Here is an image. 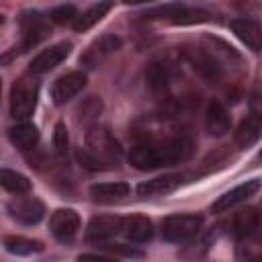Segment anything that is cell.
<instances>
[{
    "mask_svg": "<svg viewBox=\"0 0 262 262\" xmlns=\"http://www.w3.org/2000/svg\"><path fill=\"white\" fill-rule=\"evenodd\" d=\"M147 18H160L168 20L172 25H196V23H207L211 20V12L199 6H188V4H164L156 6L145 12Z\"/></svg>",
    "mask_w": 262,
    "mask_h": 262,
    "instance_id": "cell-5",
    "label": "cell"
},
{
    "mask_svg": "<svg viewBox=\"0 0 262 262\" xmlns=\"http://www.w3.org/2000/svg\"><path fill=\"white\" fill-rule=\"evenodd\" d=\"M2 246L6 252H10L14 256H29V254H37L43 250V244L39 239H31V237H23V235H6L2 239Z\"/></svg>",
    "mask_w": 262,
    "mask_h": 262,
    "instance_id": "cell-25",
    "label": "cell"
},
{
    "mask_svg": "<svg viewBox=\"0 0 262 262\" xmlns=\"http://www.w3.org/2000/svg\"><path fill=\"white\" fill-rule=\"evenodd\" d=\"M104 248H108V250H113V252H121V254L131 256V258H141V256H143V252L135 250L133 246H131V248H125V246H121V244H111V246H104Z\"/></svg>",
    "mask_w": 262,
    "mask_h": 262,
    "instance_id": "cell-30",
    "label": "cell"
},
{
    "mask_svg": "<svg viewBox=\"0 0 262 262\" xmlns=\"http://www.w3.org/2000/svg\"><path fill=\"white\" fill-rule=\"evenodd\" d=\"M205 127L215 137H221V135H225L231 129L229 111L219 100H211L207 104V111H205Z\"/></svg>",
    "mask_w": 262,
    "mask_h": 262,
    "instance_id": "cell-18",
    "label": "cell"
},
{
    "mask_svg": "<svg viewBox=\"0 0 262 262\" xmlns=\"http://www.w3.org/2000/svg\"><path fill=\"white\" fill-rule=\"evenodd\" d=\"M203 227V215L199 213H176L162 221V237L172 244H188Z\"/></svg>",
    "mask_w": 262,
    "mask_h": 262,
    "instance_id": "cell-4",
    "label": "cell"
},
{
    "mask_svg": "<svg viewBox=\"0 0 262 262\" xmlns=\"http://www.w3.org/2000/svg\"><path fill=\"white\" fill-rule=\"evenodd\" d=\"M235 258L237 262H262V246H260V235H248L237 242L235 248Z\"/></svg>",
    "mask_w": 262,
    "mask_h": 262,
    "instance_id": "cell-26",
    "label": "cell"
},
{
    "mask_svg": "<svg viewBox=\"0 0 262 262\" xmlns=\"http://www.w3.org/2000/svg\"><path fill=\"white\" fill-rule=\"evenodd\" d=\"M78 262H119V260L108 258V256H100V254H80Z\"/></svg>",
    "mask_w": 262,
    "mask_h": 262,
    "instance_id": "cell-31",
    "label": "cell"
},
{
    "mask_svg": "<svg viewBox=\"0 0 262 262\" xmlns=\"http://www.w3.org/2000/svg\"><path fill=\"white\" fill-rule=\"evenodd\" d=\"M258 229H260V213H258L256 207H246V209L233 213V217H231V233L237 239L254 235V233H258Z\"/></svg>",
    "mask_w": 262,
    "mask_h": 262,
    "instance_id": "cell-19",
    "label": "cell"
},
{
    "mask_svg": "<svg viewBox=\"0 0 262 262\" xmlns=\"http://www.w3.org/2000/svg\"><path fill=\"white\" fill-rule=\"evenodd\" d=\"M70 51H72V43L70 41H59V43H55V45L39 51L31 59V63H29L31 76H41V74L51 72L53 68H57L70 55Z\"/></svg>",
    "mask_w": 262,
    "mask_h": 262,
    "instance_id": "cell-7",
    "label": "cell"
},
{
    "mask_svg": "<svg viewBox=\"0 0 262 262\" xmlns=\"http://www.w3.org/2000/svg\"><path fill=\"white\" fill-rule=\"evenodd\" d=\"M51 33V20L39 10H27L20 16V51L31 49Z\"/></svg>",
    "mask_w": 262,
    "mask_h": 262,
    "instance_id": "cell-6",
    "label": "cell"
},
{
    "mask_svg": "<svg viewBox=\"0 0 262 262\" xmlns=\"http://www.w3.org/2000/svg\"><path fill=\"white\" fill-rule=\"evenodd\" d=\"M123 156L121 143L102 125H90L84 133V147L78 149V160L88 170H113Z\"/></svg>",
    "mask_w": 262,
    "mask_h": 262,
    "instance_id": "cell-2",
    "label": "cell"
},
{
    "mask_svg": "<svg viewBox=\"0 0 262 262\" xmlns=\"http://www.w3.org/2000/svg\"><path fill=\"white\" fill-rule=\"evenodd\" d=\"M2 23H4V16H2V14H0V25H2Z\"/></svg>",
    "mask_w": 262,
    "mask_h": 262,
    "instance_id": "cell-32",
    "label": "cell"
},
{
    "mask_svg": "<svg viewBox=\"0 0 262 262\" xmlns=\"http://www.w3.org/2000/svg\"><path fill=\"white\" fill-rule=\"evenodd\" d=\"M86 86V74L84 72H68L63 76H59L53 86H51V100L53 104L61 106L66 102H70L74 96H78Z\"/></svg>",
    "mask_w": 262,
    "mask_h": 262,
    "instance_id": "cell-8",
    "label": "cell"
},
{
    "mask_svg": "<svg viewBox=\"0 0 262 262\" xmlns=\"http://www.w3.org/2000/svg\"><path fill=\"white\" fill-rule=\"evenodd\" d=\"M39 100V84L33 76H20L10 88V115L18 121L29 119Z\"/></svg>",
    "mask_w": 262,
    "mask_h": 262,
    "instance_id": "cell-3",
    "label": "cell"
},
{
    "mask_svg": "<svg viewBox=\"0 0 262 262\" xmlns=\"http://www.w3.org/2000/svg\"><path fill=\"white\" fill-rule=\"evenodd\" d=\"M258 190H260V180H258V178H252V180H248V182H244V184H239V186H235V188L223 192V194L211 205V211H213V213H225V211H229V209H233V207L246 203V201H248L250 196H254Z\"/></svg>",
    "mask_w": 262,
    "mask_h": 262,
    "instance_id": "cell-12",
    "label": "cell"
},
{
    "mask_svg": "<svg viewBox=\"0 0 262 262\" xmlns=\"http://www.w3.org/2000/svg\"><path fill=\"white\" fill-rule=\"evenodd\" d=\"M68 145H70V137H68V129L63 123H57L53 129V147L59 156L68 154Z\"/></svg>",
    "mask_w": 262,
    "mask_h": 262,
    "instance_id": "cell-28",
    "label": "cell"
},
{
    "mask_svg": "<svg viewBox=\"0 0 262 262\" xmlns=\"http://www.w3.org/2000/svg\"><path fill=\"white\" fill-rule=\"evenodd\" d=\"M131 186L127 182H98L90 186V196L98 203H115L129 196Z\"/></svg>",
    "mask_w": 262,
    "mask_h": 262,
    "instance_id": "cell-21",
    "label": "cell"
},
{
    "mask_svg": "<svg viewBox=\"0 0 262 262\" xmlns=\"http://www.w3.org/2000/svg\"><path fill=\"white\" fill-rule=\"evenodd\" d=\"M186 178H190V174L184 172H172V174H164V176H156L151 180H143L137 186L139 196H160V194H168L174 192L178 186H182L186 182Z\"/></svg>",
    "mask_w": 262,
    "mask_h": 262,
    "instance_id": "cell-11",
    "label": "cell"
},
{
    "mask_svg": "<svg viewBox=\"0 0 262 262\" xmlns=\"http://www.w3.org/2000/svg\"><path fill=\"white\" fill-rule=\"evenodd\" d=\"M229 27L231 31L235 33V37L252 51H260L262 47V29H260V23L254 20V18H233L229 20Z\"/></svg>",
    "mask_w": 262,
    "mask_h": 262,
    "instance_id": "cell-16",
    "label": "cell"
},
{
    "mask_svg": "<svg viewBox=\"0 0 262 262\" xmlns=\"http://www.w3.org/2000/svg\"><path fill=\"white\" fill-rule=\"evenodd\" d=\"M8 139H10V143H12L16 149H20V151H31V149H35L37 143H39V129H37L33 123L23 121V123H16V125H12V127L8 129Z\"/></svg>",
    "mask_w": 262,
    "mask_h": 262,
    "instance_id": "cell-20",
    "label": "cell"
},
{
    "mask_svg": "<svg viewBox=\"0 0 262 262\" xmlns=\"http://www.w3.org/2000/svg\"><path fill=\"white\" fill-rule=\"evenodd\" d=\"M192 147H194V141L186 133L160 139V141L137 143L129 151V164L137 170H158V168L174 166V164L186 162L192 154Z\"/></svg>",
    "mask_w": 262,
    "mask_h": 262,
    "instance_id": "cell-1",
    "label": "cell"
},
{
    "mask_svg": "<svg viewBox=\"0 0 262 262\" xmlns=\"http://www.w3.org/2000/svg\"><path fill=\"white\" fill-rule=\"evenodd\" d=\"M123 227V217L119 215H98L92 217L88 227H86V237L88 242H96V244H104L108 239H113L117 233H121Z\"/></svg>",
    "mask_w": 262,
    "mask_h": 262,
    "instance_id": "cell-13",
    "label": "cell"
},
{
    "mask_svg": "<svg viewBox=\"0 0 262 262\" xmlns=\"http://www.w3.org/2000/svg\"><path fill=\"white\" fill-rule=\"evenodd\" d=\"M76 16H78V8H76L74 4H59V6H55V8L49 12V20L59 23V25H63V23H74Z\"/></svg>",
    "mask_w": 262,
    "mask_h": 262,
    "instance_id": "cell-27",
    "label": "cell"
},
{
    "mask_svg": "<svg viewBox=\"0 0 262 262\" xmlns=\"http://www.w3.org/2000/svg\"><path fill=\"white\" fill-rule=\"evenodd\" d=\"M0 186L8 190L10 194H27L33 188L31 180L25 174L10 170V168H0Z\"/></svg>",
    "mask_w": 262,
    "mask_h": 262,
    "instance_id": "cell-24",
    "label": "cell"
},
{
    "mask_svg": "<svg viewBox=\"0 0 262 262\" xmlns=\"http://www.w3.org/2000/svg\"><path fill=\"white\" fill-rule=\"evenodd\" d=\"M53 237L61 244H72L80 229V215L74 209H57L49 219Z\"/></svg>",
    "mask_w": 262,
    "mask_h": 262,
    "instance_id": "cell-9",
    "label": "cell"
},
{
    "mask_svg": "<svg viewBox=\"0 0 262 262\" xmlns=\"http://www.w3.org/2000/svg\"><path fill=\"white\" fill-rule=\"evenodd\" d=\"M0 92H2V80H0Z\"/></svg>",
    "mask_w": 262,
    "mask_h": 262,
    "instance_id": "cell-33",
    "label": "cell"
},
{
    "mask_svg": "<svg viewBox=\"0 0 262 262\" xmlns=\"http://www.w3.org/2000/svg\"><path fill=\"white\" fill-rule=\"evenodd\" d=\"M121 233L131 244H147L154 237V223L145 215H131V217L123 219Z\"/></svg>",
    "mask_w": 262,
    "mask_h": 262,
    "instance_id": "cell-17",
    "label": "cell"
},
{
    "mask_svg": "<svg viewBox=\"0 0 262 262\" xmlns=\"http://www.w3.org/2000/svg\"><path fill=\"white\" fill-rule=\"evenodd\" d=\"M121 43H123V41H121L119 35L106 33V35H102L100 39H96L94 43L88 45V49H86V51L82 53V57H80V63L92 70V68H96L98 63H102L106 55L115 53V51L121 47Z\"/></svg>",
    "mask_w": 262,
    "mask_h": 262,
    "instance_id": "cell-10",
    "label": "cell"
},
{
    "mask_svg": "<svg viewBox=\"0 0 262 262\" xmlns=\"http://www.w3.org/2000/svg\"><path fill=\"white\" fill-rule=\"evenodd\" d=\"M260 129H262V125H260V115L250 113V115L237 125L235 133H233L235 145H237V147H250V145H254V143L260 139Z\"/></svg>",
    "mask_w": 262,
    "mask_h": 262,
    "instance_id": "cell-22",
    "label": "cell"
},
{
    "mask_svg": "<svg viewBox=\"0 0 262 262\" xmlns=\"http://www.w3.org/2000/svg\"><path fill=\"white\" fill-rule=\"evenodd\" d=\"M8 213L25 225H35L43 219L45 205L35 196H20V199H14L12 203H8Z\"/></svg>",
    "mask_w": 262,
    "mask_h": 262,
    "instance_id": "cell-14",
    "label": "cell"
},
{
    "mask_svg": "<svg viewBox=\"0 0 262 262\" xmlns=\"http://www.w3.org/2000/svg\"><path fill=\"white\" fill-rule=\"evenodd\" d=\"M113 8V2H98L92 4L90 8H86L84 12H78V16L74 18L72 27L76 33H84L88 29H92L98 20H102V16H106V12Z\"/></svg>",
    "mask_w": 262,
    "mask_h": 262,
    "instance_id": "cell-23",
    "label": "cell"
},
{
    "mask_svg": "<svg viewBox=\"0 0 262 262\" xmlns=\"http://www.w3.org/2000/svg\"><path fill=\"white\" fill-rule=\"evenodd\" d=\"M174 80V63L160 57V59H154L147 68H145V82L149 86L151 92L160 94V92H166L170 88Z\"/></svg>",
    "mask_w": 262,
    "mask_h": 262,
    "instance_id": "cell-15",
    "label": "cell"
},
{
    "mask_svg": "<svg viewBox=\"0 0 262 262\" xmlns=\"http://www.w3.org/2000/svg\"><path fill=\"white\" fill-rule=\"evenodd\" d=\"M100 108H102V104H100V100H96L94 96H90L84 104H80V108H78V113H82L84 117V121H92V119H96V115L100 113Z\"/></svg>",
    "mask_w": 262,
    "mask_h": 262,
    "instance_id": "cell-29",
    "label": "cell"
}]
</instances>
